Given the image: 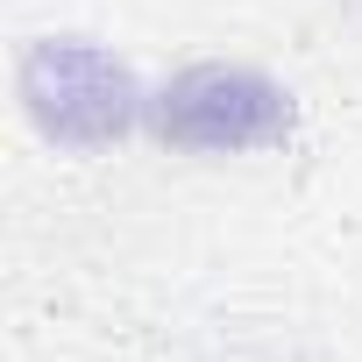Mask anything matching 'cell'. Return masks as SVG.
I'll return each instance as SVG.
<instances>
[{"label": "cell", "instance_id": "cell-1", "mask_svg": "<svg viewBox=\"0 0 362 362\" xmlns=\"http://www.w3.org/2000/svg\"><path fill=\"white\" fill-rule=\"evenodd\" d=\"M156 128L177 149H256L291 128V93L249 64H192L163 86Z\"/></svg>", "mask_w": 362, "mask_h": 362}, {"label": "cell", "instance_id": "cell-2", "mask_svg": "<svg viewBox=\"0 0 362 362\" xmlns=\"http://www.w3.org/2000/svg\"><path fill=\"white\" fill-rule=\"evenodd\" d=\"M29 114L64 142H107L135 121V78L93 43H36L22 64Z\"/></svg>", "mask_w": 362, "mask_h": 362}]
</instances>
